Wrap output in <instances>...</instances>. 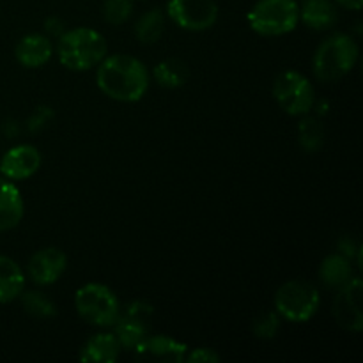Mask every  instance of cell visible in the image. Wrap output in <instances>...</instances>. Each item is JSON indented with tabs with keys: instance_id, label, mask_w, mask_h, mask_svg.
<instances>
[{
	"instance_id": "obj_1",
	"label": "cell",
	"mask_w": 363,
	"mask_h": 363,
	"mask_svg": "<svg viewBox=\"0 0 363 363\" xmlns=\"http://www.w3.org/2000/svg\"><path fill=\"white\" fill-rule=\"evenodd\" d=\"M96 82L103 94L116 101L135 103L149 87V71L142 60L131 55H110L98 64Z\"/></svg>"
},
{
	"instance_id": "obj_2",
	"label": "cell",
	"mask_w": 363,
	"mask_h": 363,
	"mask_svg": "<svg viewBox=\"0 0 363 363\" xmlns=\"http://www.w3.org/2000/svg\"><path fill=\"white\" fill-rule=\"evenodd\" d=\"M108 52L106 39L89 27L73 28L60 34L57 55L62 66L71 71H89L98 66Z\"/></svg>"
},
{
	"instance_id": "obj_3",
	"label": "cell",
	"mask_w": 363,
	"mask_h": 363,
	"mask_svg": "<svg viewBox=\"0 0 363 363\" xmlns=\"http://www.w3.org/2000/svg\"><path fill=\"white\" fill-rule=\"evenodd\" d=\"M358 60V46L347 34H333L318 46L314 74L321 82H337L346 77Z\"/></svg>"
},
{
	"instance_id": "obj_4",
	"label": "cell",
	"mask_w": 363,
	"mask_h": 363,
	"mask_svg": "<svg viewBox=\"0 0 363 363\" xmlns=\"http://www.w3.org/2000/svg\"><path fill=\"white\" fill-rule=\"evenodd\" d=\"M248 25L261 35H282L300 21L296 0H259L247 14Z\"/></svg>"
},
{
	"instance_id": "obj_5",
	"label": "cell",
	"mask_w": 363,
	"mask_h": 363,
	"mask_svg": "<svg viewBox=\"0 0 363 363\" xmlns=\"http://www.w3.org/2000/svg\"><path fill=\"white\" fill-rule=\"evenodd\" d=\"M74 307L80 318L92 326H113L121 305L112 289L103 284H85L74 294Z\"/></svg>"
},
{
	"instance_id": "obj_6",
	"label": "cell",
	"mask_w": 363,
	"mask_h": 363,
	"mask_svg": "<svg viewBox=\"0 0 363 363\" xmlns=\"http://www.w3.org/2000/svg\"><path fill=\"white\" fill-rule=\"evenodd\" d=\"M319 291L305 280L286 282L275 294V308L279 315L291 323H307L319 308Z\"/></svg>"
},
{
	"instance_id": "obj_7",
	"label": "cell",
	"mask_w": 363,
	"mask_h": 363,
	"mask_svg": "<svg viewBox=\"0 0 363 363\" xmlns=\"http://www.w3.org/2000/svg\"><path fill=\"white\" fill-rule=\"evenodd\" d=\"M273 98L289 116H307L314 106L315 92L307 77L298 71H284L273 82Z\"/></svg>"
},
{
	"instance_id": "obj_8",
	"label": "cell",
	"mask_w": 363,
	"mask_h": 363,
	"mask_svg": "<svg viewBox=\"0 0 363 363\" xmlns=\"http://www.w3.org/2000/svg\"><path fill=\"white\" fill-rule=\"evenodd\" d=\"M155 308L145 301H133L121 312L113 323V335L119 340L121 347L135 350L145 337L151 333Z\"/></svg>"
},
{
	"instance_id": "obj_9",
	"label": "cell",
	"mask_w": 363,
	"mask_h": 363,
	"mask_svg": "<svg viewBox=\"0 0 363 363\" xmlns=\"http://www.w3.org/2000/svg\"><path fill=\"white\" fill-rule=\"evenodd\" d=\"M167 14L177 27L184 30H206L218 20L215 0H169Z\"/></svg>"
},
{
	"instance_id": "obj_10",
	"label": "cell",
	"mask_w": 363,
	"mask_h": 363,
	"mask_svg": "<svg viewBox=\"0 0 363 363\" xmlns=\"http://www.w3.org/2000/svg\"><path fill=\"white\" fill-rule=\"evenodd\" d=\"M362 279L353 277L344 287L337 289V296L333 300V318L350 332H362L363 315H362Z\"/></svg>"
},
{
	"instance_id": "obj_11",
	"label": "cell",
	"mask_w": 363,
	"mask_h": 363,
	"mask_svg": "<svg viewBox=\"0 0 363 363\" xmlns=\"http://www.w3.org/2000/svg\"><path fill=\"white\" fill-rule=\"evenodd\" d=\"M41 165V155L34 145L21 144L11 147L0 160V172L9 181L28 179L38 172Z\"/></svg>"
},
{
	"instance_id": "obj_12",
	"label": "cell",
	"mask_w": 363,
	"mask_h": 363,
	"mask_svg": "<svg viewBox=\"0 0 363 363\" xmlns=\"http://www.w3.org/2000/svg\"><path fill=\"white\" fill-rule=\"evenodd\" d=\"M188 353L186 344L167 335H147L135 346V357L144 362H184Z\"/></svg>"
},
{
	"instance_id": "obj_13",
	"label": "cell",
	"mask_w": 363,
	"mask_h": 363,
	"mask_svg": "<svg viewBox=\"0 0 363 363\" xmlns=\"http://www.w3.org/2000/svg\"><path fill=\"white\" fill-rule=\"evenodd\" d=\"M66 266L67 257L60 248H43L28 261V275L38 286H50L60 279V275L66 272Z\"/></svg>"
},
{
	"instance_id": "obj_14",
	"label": "cell",
	"mask_w": 363,
	"mask_h": 363,
	"mask_svg": "<svg viewBox=\"0 0 363 363\" xmlns=\"http://www.w3.org/2000/svg\"><path fill=\"white\" fill-rule=\"evenodd\" d=\"M53 45L46 35L43 34H28L18 41L14 55L16 60L25 67H41L52 59Z\"/></svg>"
},
{
	"instance_id": "obj_15",
	"label": "cell",
	"mask_w": 363,
	"mask_h": 363,
	"mask_svg": "<svg viewBox=\"0 0 363 363\" xmlns=\"http://www.w3.org/2000/svg\"><path fill=\"white\" fill-rule=\"evenodd\" d=\"M23 218V201L18 188L6 177H0V233L14 229Z\"/></svg>"
},
{
	"instance_id": "obj_16",
	"label": "cell",
	"mask_w": 363,
	"mask_h": 363,
	"mask_svg": "<svg viewBox=\"0 0 363 363\" xmlns=\"http://www.w3.org/2000/svg\"><path fill=\"white\" fill-rule=\"evenodd\" d=\"M298 13L300 20L314 30L332 28L339 18L333 0H303L301 6H298Z\"/></svg>"
},
{
	"instance_id": "obj_17",
	"label": "cell",
	"mask_w": 363,
	"mask_h": 363,
	"mask_svg": "<svg viewBox=\"0 0 363 363\" xmlns=\"http://www.w3.org/2000/svg\"><path fill=\"white\" fill-rule=\"evenodd\" d=\"M121 344L113 333H98L82 347L80 360L94 363H112L119 358Z\"/></svg>"
},
{
	"instance_id": "obj_18",
	"label": "cell",
	"mask_w": 363,
	"mask_h": 363,
	"mask_svg": "<svg viewBox=\"0 0 363 363\" xmlns=\"http://www.w3.org/2000/svg\"><path fill=\"white\" fill-rule=\"evenodd\" d=\"M25 287V277L13 259L0 255V305L16 300Z\"/></svg>"
},
{
	"instance_id": "obj_19",
	"label": "cell",
	"mask_w": 363,
	"mask_h": 363,
	"mask_svg": "<svg viewBox=\"0 0 363 363\" xmlns=\"http://www.w3.org/2000/svg\"><path fill=\"white\" fill-rule=\"evenodd\" d=\"M319 277L330 289H340L353 279V268L346 255L333 254L323 261Z\"/></svg>"
},
{
	"instance_id": "obj_20",
	"label": "cell",
	"mask_w": 363,
	"mask_h": 363,
	"mask_svg": "<svg viewBox=\"0 0 363 363\" xmlns=\"http://www.w3.org/2000/svg\"><path fill=\"white\" fill-rule=\"evenodd\" d=\"M152 77L162 87L177 89L186 84L188 77H190V69H188L186 62L172 57V59H165L156 64L155 69H152Z\"/></svg>"
},
{
	"instance_id": "obj_21",
	"label": "cell",
	"mask_w": 363,
	"mask_h": 363,
	"mask_svg": "<svg viewBox=\"0 0 363 363\" xmlns=\"http://www.w3.org/2000/svg\"><path fill=\"white\" fill-rule=\"evenodd\" d=\"M165 30V16L162 9H151L138 18L135 25V35L144 45H152L158 41Z\"/></svg>"
},
{
	"instance_id": "obj_22",
	"label": "cell",
	"mask_w": 363,
	"mask_h": 363,
	"mask_svg": "<svg viewBox=\"0 0 363 363\" xmlns=\"http://www.w3.org/2000/svg\"><path fill=\"white\" fill-rule=\"evenodd\" d=\"M21 301H23L25 311L30 315H34V318L46 319L55 315V305H53V301H50L45 294L35 293V291H28V293H25L23 296H21Z\"/></svg>"
},
{
	"instance_id": "obj_23",
	"label": "cell",
	"mask_w": 363,
	"mask_h": 363,
	"mask_svg": "<svg viewBox=\"0 0 363 363\" xmlns=\"http://www.w3.org/2000/svg\"><path fill=\"white\" fill-rule=\"evenodd\" d=\"M300 144L308 152L318 151L323 145V126L312 117H305L300 123Z\"/></svg>"
},
{
	"instance_id": "obj_24",
	"label": "cell",
	"mask_w": 363,
	"mask_h": 363,
	"mask_svg": "<svg viewBox=\"0 0 363 363\" xmlns=\"http://www.w3.org/2000/svg\"><path fill=\"white\" fill-rule=\"evenodd\" d=\"M131 13H133L131 0H105L103 4V16L112 25L124 23L131 16Z\"/></svg>"
},
{
	"instance_id": "obj_25",
	"label": "cell",
	"mask_w": 363,
	"mask_h": 363,
	"mask_svg": "<svg viewBox=\"0 0 363 363\" xmlns=\"http://www.w3.org/2000/svg\"><path fill=\"white\" fill-rule=\"evenodd\" d=\"M280 328V319L277 312H264V314L259 315L257 319L252 325V332L257 339L269 340L277 335Z\"/></svg>"
},
{
	"instance_id": "obj_26",
	"label": "cell",
	"mask_w": 363,
	"mask_h": 363,
	"mask_svg": "<svg viewBox=\"0 0 363 363\" xmlns=\"http://www.w3.org/2000/svg\"><path fill=\"white\" fill-rule=\"evenodd\" d=\"M184 362H190V363H199V362L215 363V362H220V354L216 353L215 350H209V347H197V350L191 351L190 354L186 353V358H184Z\"/></svg>"
},
{
	"instance_id": "obj_27",
	"label": "cell",
	"mask_w": 363,
	"mask_h": 363,
	"mask_svg": "<svg viewBox=\"0 0 363 363\" xmlns=\"http://www.w3.org/2000/svg\"><path fill=\"white\" fill-rule=\"evenodd\" d=\"M52 116H53V113L50 112L46 106H39V108L35 110L34 117L28 121V128H30V131H35V130H39V128L45 126V124L48 123L50 119H52Z\"/></svg>"
},
{
	"instance_id": "obj_28",
	"label": "cell",
	"mask_w": 363,
	"mask_h": 363,
	"mask_svg": "<svg viewBox=\"0 0 363 363\" xmlns=\"http://www.w3.org/2000/svg\"><path fill=\"white\" fill-rule=\"evenodd\" d=\"M339 6L346 7V9H351V11H360L362 9V2L363 0H335Z\"/></svg>"
}]
</instances>
